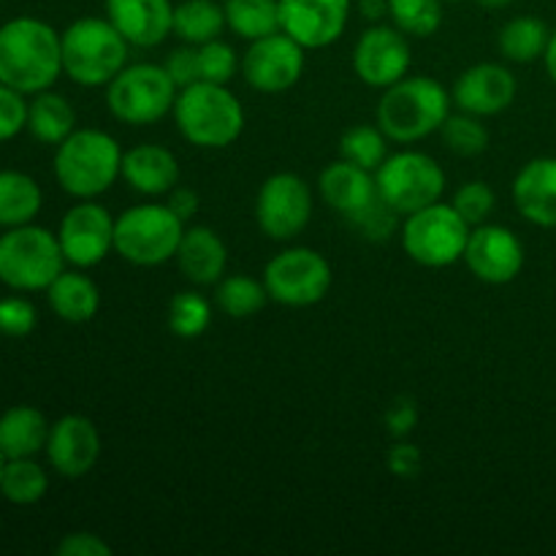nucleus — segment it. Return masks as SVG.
Returning <instances> with one entry per match:
<instances>
[{
  "mask_svg": "<svg viewBox=\"0 0 556 556\" xmlns=\"http://www.w3.org/2000/svg\"><path fill=\"white\" fill-rule=\"evenodd\" d=\"M264 286L269 302L282 307H313L329 293L331 266L313 248H288L266 264Z\"/></svg>",
  "mask_w": 556,
  "mask_h": 556,
  "instance_id": "11",
  "label": "nucleus"
},
{
  "mask_svg": "<svg viewBox=\"0 0 556 556\" xmlns=\"http://www.w3.org/2000/svg\"><path fill=\"white\" fill-rule=\"evenodd\" d=\"M389 465L396 476H413L421 467V454L413 445H396L389 456Z\"/></svg>",
  "mask_w": 556,
  "mask_h": 556,
  "instance_id": "46",
  "label": "nucleus"
},
{
  "mask_svg": "<svg viewBox=\"0 0 556 556\" xmlns=\"http://www.w3.org/2000/svg\"><path fill=\"white\" fill-rule=\"evenodd\" d=\"M60 556H109L112 546L92 532H71L58 543Z\"/></svg>",
  "mask_w": 556,
  "mask_h": 556,
  "instance_id": "44",
  "label": "nucleus"
},
{
  "mask_svg": "<svg viewBox=\"0 0 556 556\" xmlns=\"http://www.w3.org/2000/svg\"><path fill=\"white\" fill-rule=\"evenodd\" d=\"M101 456V434L85 416H63L49 427L47 459L63 478H85Z\"/></svg>",
  "mask_w": 556,
  "mask_h": 556,
  "instance_id": "18",
  "label": "nucleus"
},
{
  "mask_svg": "<svg viewBox=\"0 0 556 556\" xmlns=\"http://www.w3.org/2000/svg\"><path fill=\"white\" fill-rule=\"evenodd\" d=\"M27 128L25 92L0 81V141H9Z\"/></svg>",
  "mask_w": 556,
  "mask_h": 556,
  "instance_id": "41",
  "label": "nucleus"
},
{
  "mask_svg": "<svg viewBox=\"0 0 556 556\" xmlns=\"http://www.w3.org/2000/svg\"><path fill=\"white\" fill-rule=\"evenodd\" d=\"M49 421L38 407L14 405L0 416V454L5 459H27L47 451Z\"/></svg>",
  "mask_w": 556,
  "mask_h": 556,
  "instance_id": "25",
  "label": "nucleus"
},
{
  "mask_svg": "<svg viewBox=\"0 0 556 556\" xmlns=\"http://www.w3.org/2000/svg\"><path fill=\"white\" fill-rule=\"evenodd\" d=\"M185 220L168 204H136L114 223V253L134 266H161L177 258Z\"/></svg>",
  "mask_w": 556,
  "mask_h": 556,
  "instance_id": "7",
  "label": "nucleus"
},
{
  "mask_svg": "<svg viewBox=\"0 0 556 556\" xmlns=\"http://www.w3.org/2000/svg\"><path fill=\"white\" fill-rule=\"evenodd\" d=\"M394 27L405 36L429 38L443 25V0H386Z\"/></svg>",
  "mask_w": 556,
  "mask_h": 556,
  "instance_id": "34",
  "label": "nucleus"
},
{
  "mask_svg": "<svg viewBox=\"0 0 556 556\" xmlns=\"http://www.w3.org/2000/svg\"><path fill=\"white\" fill-rule=\"evenodd\" d=\"M313 217V190L299 174H271L255 199V220L275 242L296 239Z\"/></svg>",
  "mask_w": 556,
  "mask_h": 556,
  "instance_id": "12",
  "label": "nucleus"
},
{
  "mask_svg": "<svg viewBox=\"0 0 556 556\" xmlns=\"http://www.w3.org/2000/svg\"><path fill=\"white\" fill-rule=\"evenodd\" d=\"M351 20V0H280V30L304 49L337 43Z\"/></svg>",
  "mask_w": 556,
  "mask_h": 556,
  "instance_id": "17",
  "label": "nucleus"
},
{
  "mask_svg": "<svg viewBox=\"0 0 556 556\" xmlns=\"http://www.w3.org/2000/svg\"><path fill=\"white\" fill-rule=\"evenodd\" d=\"M440 136H443V144L448 147L454 155L462 157H476L483 155L489 147V130L486 125L481 123V117L476 114H448V119L440 128Z\"/></svg>",
  "mask_w": 556,
  "mask_h": 556,
  "instance_id": "37",
  "label": "nucleus"
},
{
  "mask_svg": "<svg viewBox=\"0 0 556 556\" xmlns=\"http://www.w3.org/2000/svg\"><path fill=\"white\" fill-rule=\"evenodd\" d=\"M516 92H519L516 76L505 65L478 63L470 65L456 79L451 98H454V106L459 112L476 114V117H494L516 101Z\"/></svg>",
  "mask_w": 556,
  "mask_h": 556,
  "instance_id": "19",
  "label": "nucleus"
},
{
  "mask_svg": "<svg viewBox=\"0 0 556 556\" xmlns=\"http://www.w3.org/2000/svg\"><path fill=\"white\" fill-rule=\"evenodd\" d=\"M3 467H5V456L0 454V478H3Z\"/></svg>",
  "mask_w": 556,
  "mask_h": 556,
  "instance_id": "50",
  "label": "nucleus"
},
{
  "mask_svg": "<svg viewBox=\"0 0 556 556\" xmlns=\"http://www.w3.org/2000/svg\"><path fill=\"white\" fill-rule=\"evenodd\" d=\"M174 123L182 139L201 150H223L233 144L244 130V109L228 85L195 81L182 87L174 103Z\"/></svg>",
  "mask_w": 556,
  "mask_h": 556,
  "instance_id": "4",
  "label": "nucleus"
},
{
  "mask_svg": "<svg viewBox=\"0 0 556 556\" xmlns=\"http://www.w3.org/2000/svg\"><path fill=\"white\" fill-rule=\"evenodd\" d=\"M27 130L41 144H60L76 130V112L60 92L41 90L27 103Z\"/></svg>",
  "mask_w": 556,
  "mask_h": 556,
  "instance_id": "27",
  "label": "nucleus"
},
{
  "mask_svg": "<svg viewBox=\"0 0 556 556\" xmlns=\"http://www.w3.org/2000/svg\"><path fill=\"white\" fill-rule=\"evenodd\" d=\"M179 87L163 65H125L106 85V106L114 119L128 125H155L174 112Z\"/></svg>",
  "mask_w": 556,
  "mask_h": 556,
  "instance_id": "8",
  "label": "nucleus"
},
{
  "mask_svg": "<svg viewBox=\"0 0 556 556\" xmlns=\"http://www.w3.org/2000/svg\"><path fill=\"white\" fill-rule=\"evenodd\" d=\"M114 217L106 206L92 199H81L63 215L58 228L60 248L76 269L98 266L114 250Z\"/></svg>",
  "mask_w": 556,
  "mask_h": 556,
  "instance_id": "14",
  "label": "nucleus"
},
{
  "mask_svg": "<svg viewBox=\"0 0 556 556\" xmlns=\"http://www.w3.org/2000/svg\"><path fill=\"white\" fill-rule=\"evenodd\" d=\"M443 3H462V0H443Z\"/></svg>",
  "mask_w": 556,
  "mask_h": 556,
  "instance_id": "51",
  "label": "nucleus"
},
{
  "mask_svg": "<svg viewBox=\"0 0 556 556\" xmlns=\"http://www.w3.org/2000/svg\"><path fill=\"white\" fill-rule=\"evenodd\" d=\"M226 25L244 41L280 30V0H226Z\"/></svg>",
  "mask_w": 556,
  "mask_h": 556,
  "instance_id": "31",
  "label": "nucleus"
},
{
  "mask_svg": "<svg viewBox=\"0 0 556 556\" xmlns=\"http://www.w3.org/2000/svg\"><path fill=\"white\" fill-rule=\"evenodd\" d=\"M163 68L168 71V76H172L174 85H177L179 90H182V87L195 85V81H201L199 47H190V43H185V47L174 49V52L166 58V63H163Z\"/></svg>",
  "mask_w": 556,
  "mask_h": 556,
  "instance_id": "43",
  "label": "nucleus"
},
{
  "mask_svg": "<svg viewBox=\"0 0 556 556\" xmlns=\"http://www.w3.org/2000/svg\"><path fill=\"white\" fill-rule=\"evenodd\" d=\"M548 41H552V30L538 16H514L510 22H505L497 36L503 58L519 65L535 63L538 58H543Z\"/></svg>",
  "mask_w": 556,
  "mask_h": 556,
  "instance_id": "29",
  "label": "nucleus"
},
{
  "mask_svg": "<svg viewBox=\"0 0 556 556\" xmlns=\"http://www.w3.org/2000/svg\"><path fill=\"white\" fill-rule=\"evenodd\" d=\"M514 204L525 220L556 228V157H535L516 174Z\"/></svg>",
  "mask_w": 556,
  "mask_h": 556,
  "instance_id": "22",
  "label": "nucleus"
},
{
  "mask_svg": "<svg viewBox=\"0 0 556 556\" xmlns=\"http://www.w3.org/2000/svg\"><path fill=\"white\" fill-rule=\"evenodd\" d=\"M318 190L326 204L334 212L345 215L348 220L372 206L378 201V185H375V172L356 166V163L340 161L329 163L318 179Z\"/></svg>",
  "mask_w": 556,
  "mask_h": 556,
  "instance_id": "21",
  "label": "nucleus"
},
{
  "mask_svg": "<svg viewBox=\"0 0 556 556\" xmlns=\"http://www.w3.org/2000/svg\"><path fill=\"white\" fill-rule=\"evenodd\" d=\"M304 52L307 49L293 41L288 33L277 30L271 36L250 41V49L242 58V76L258 92H286L302 79Z\"/></svg>",
  "mask_w": 556,
  "mask_h": 556,
  "instance_id": "13",
  "label": "nucleus"
},
{
  "mask_svg": "<svg viewBox=\"0 0 556 556\" xmlns=\"http://www.w3.org/2000/svg\"><path fill=\"white\" fill-rule=\"evenodd\" d=\"M166 204L172 206V212L179 217V220L188 223L190 217L199 212L201 199H199V193H195L193 188H179V185H177V188H174L172 193L166 195Z\"/></svg>",
  "mask_w": 556,
  "mask_h": 556,
  "instance_id": "45",
  "label": "nucleus"
},
{
  "mask_svg": "<svg viewBox=\"0 0 556 556\" xmlns=\"http://www.w3.org/2000/svg\"><path fill=\"white\" fill-rule=\"evenodd\" d=\"M60 38L63 74L81 87H106L128 65L130 43L106 16H81Z\"/></svg>",
  "mask_w": 556,
  "mask_h": 556,
  "instance_id": "5",
  "label": "nucleus"
},
{
  "mask_svg": "<svg viewBox=\"0 0 556 556\" xmlns=\"http://www.w3.org/2000/svg\"><path fill=\"white\" fill-rule=\"evenodd\" d=\"M494 204H497V195H494L492 185L483 182V179L465 182L454 195V210L459 212L472 228L489 220V215L494 212Z\"/></svg>",
  "mask_w": 556,
  "mask_h": 556,
  "instance_id": "38",
  "label": "nucleus"
},
{
  "mask_svg": "<svg viewBox=\"0 0 556 556\" xmlns=\"http://www.w3.org/2000/svg\"><path fill=\"white\" fill-rule=\"evenodd\" d=\"M36 307L33 302L22 296H5L0 299V334L5 337H27L33 329H36Z\"/></svg>",
  "mask_w": 556,
  "mask_h": 556,
  "instance_id": "40",
  "label": "nucleus"
},
{
  "mask_svg": "<svg viewBox=\"0 0 556 556\" xmlns=\"http://www.w3.org/2000/svg\"><path fill=\"white\" fill-rule=\"evenodd\" d=\"M65 264L58 233L47 228L25 223L0 237V282L11 291H47Z\"/></svg>",
  "mask_w": 556,
  "mask_h": 556,
  "instance_id": "6",
  "label": "nucleus"
},
{
  "mask_svg": "<svg viewBox=\"0 0 556 556\" xmlns=\"http://www.w3.org/2000/svg\"><path fill=\"white\" fill-rule=\"evenodd\" d=\"M413 49L405 33L394 25H375L358 36L353 49V71L369 87L396 85L410 74Z\"/></svg>",
  "mask_w": 556,
  "mask_h": 556,
  "instance_id": "15",
  "label": "nucleus"
},
{
  "mask_svg": "<svg viewBox=\"0 0 556 556\" xmlns=\"http://www.w3.org/2000/svg\"><path fill=\"white\" fill-rule=\"evenodd\" d=\"M199 63H201V79L215 81V85H228L237 74V68H242V63L237 60V52L231 49V43L215 41L201 43L199 47Z\"/></svg>",
  "mask_w": 556,
  "mask_h": 556,
  "instance_id": "39",
  "label": "nucleus"
},
{
  "mask_svg": "<svg viewBox=\"0 0 556 556\" xmlns=\"http://www.w3.org/2000/svg\"><path fill=\"white\" fill-rule=\"evenodd\" d=\"M123 174V150L106 130L81 128L60 141L54 152V179L74 199H98Z\"/></svg>",
  "mask_w": 556,
  "mask_h": 556,
  "instance_id": "3",
  "label": "nucleus"
},
{
  "mask_svg": "<svg viewBox=\"0 0 556 556\" xmlns=\"http://www.w3.org/2000/svg\"><path fill=\"white\" fill-rule=\"evenodd\" d=\"M212 324V304L201 293L182 291L168 304V329L179 340H195L204 334Z\"/></svg>",
  "mask_w": 556,
  "mask_h": 556,
  "instance_id": "36",
  "label": "nucleus"
},
{
  "mask_svg": "<svg viewBox=\"0 0 556 556\" xmlns=\"http://www.w3.org/2000/svg\"><path fill=\"white\" fill-rule=\"evenodd\" d=\"M375 185H378L380 199L396 215L407 217L440 201L445 190V172L427 152L402 150L380 163L375 172Z\"/></svg>",
  "mask_w": 556,
  "mask_h": 556,
  "instance_id": "10",
  "label": "nucleus"
},
{
  "mask_svg": "<svg viewBox=\"0 0 556 556\" xmlns=\"http://www.w3.org/2000/svg\"><path fill=\"white\" fill-rule=\"evenodd\" d=\"M340 157L367 172H378L380 163L389 157V136L380 130V125H353L342 134Z\"/></svg>",
  "mask_w": 556,
  "mask_h": 556,
  "instance_id": "35",
  "label": "nucleus"
},
{
  "mask_svg": "<svg viewBox=\"0 0 556 556\" xmlns=\"http://www.w3.org/2000/svg\"><path fill=\"white\" fill-rule=\"evenodd\" d=\"M470 231L472 226L454 210V204L443 201L407 215L400 228L405 253L429 269H443L465 258Z\"/></svg>",
  "mask_w": 556,
  "mask_h": 556,
  "instance_id": "9",
  "label": "nucleus"
},
{
  "mask_svg": "<svg viewBox=\"0 0 556 556\" xmlns=\"http://www.w3.org/2000/svg\"><path fill=\"white\" fill-rule=\"evenodd\" d=\"M177 266L193 286H217L228 266L226 242L210 226H185Z\"/></svg>",
  "mask_w": 556,
  "mask_h": 556,
  "instance_id": "24",
  "label": "nucleus"
},
{
  "mask_svg": "<svg viewBox=\"0 0 556 556\" xmlns=\"http://www.w3.org/2000/svg\"><path fill=\"white\" fill-rule=\"evenodd\" d=\"M49 489V476L36 456L27 459H5L3 478H0V494L14 505H36L43 500Z\"/></svg>",
  "mask_w": 556,
  "mask_h": 556,
  "instance_id": "32",
  "label": "nucleus"
},
{
  "mask_svg": "<svg viewBox=\"0 0 556 556\" xmlns=\"http://www.w3.org/2000/svg\"><path fill=\"white\" fill-rule=\"evenodd\" d=\"M543 60H546V71L556 85V30L552 33V41H548V49H546V54H543Z\"/></svg>",
  "mask_w": 556,
  "mask_h": 556,
  "instance_id": "48",
  "label": "nucleus"
},
{
  "mask_svg": "<svg viewBox=\"0 0 556 556\" xmlns=\"http://www.w3.org/2000/svg\"><path fill=\"white\" fill-rule=\"evenodd\" d=\"M47 299L52 313L65 324H87L101 307V291L81 271H60L47 288Z\"/></svg>",
  "mask_w": 556,
  "mask_h": 556,
  "instance_id": "26",
  "label": "nucleus"
},
{
  "mask_svg": "<svg viewBox=\"0 0 556 556\" xmlns=\"http://www.w3.org/2000/svg\"><path fill=\"white\" fill-rule=\"evenodd\" d=\"M43 193L30 174L5 168L0 172V226L16 228L33 223L41 212Z\"/></svg>",
  "mask_w": 556,
  "mask_h": 556,
  "instance_id": "28",
  "label": "nucleus"
},
{
  "mask_svg": "<svg viewBox=\"0 0 556 556\" xmlns=\"http://www.w3.org/2000/svg\"><path fill=\"white\" fill-rule=\"evenodd\" d=\"M63 74V38L36 16L0 25V81L25 96L49 90Z\"/></svg>",
  "mask_w": 556,
  "mask_h": 556,
  "instance_id": "1",
  "label": "nucleus"
},
{
  "mask_svg": "<svg viewBox=\"0 0 556 556\" xmlns=\"http://www.w3.org/2000/svg\"><path fill=\"white\" fill-rule=\"evenodd\" d=\"M269 302L264 280H255L250 275H228L217 282L215 304L220 313L228 318H250V315L261 313Z\"/></svg>",
  "mask_w": 556,
  "mask_h": 556,
  "instance_id": "33",
  "label": "nucleus"
},
{
  "mask_svg": "<svg viewBox=\"0 0 556 556\" xmlns=\"http://www.w3.org/2000/svg\"><path fill=\"white\" fill-rule=\"evenodd\" d=\"M103 5L106 20L130 47H157L174 33L172 0H103Z\"/></svg>",
  "mask_w": 556,
  "mask_h": 556,
  "instance_id": "20",
  "label": "nucleus"
},
{
  "mask_svg": "<svg viewBox=\"0 0 556 556\" xmlns=\"http://www.w3.org/2000/svg\"><path fill=\"white\" fill-rule=\"evenodd\" d=\"M451 103V92L432 76H405L396 85L386 87L375 117L389 141L416 144L443 128Z\"/></svg>",
  "mask_w": 556,
  "mask_h": 556,
  "instance_id": "2",
  "label": "nucleus"
},
{
  "mask_svg": "<svg viewBox=\"0 0 556 556\" xmlns=\"http://www.w3.org/2000/svg\"><path fill=\"white\" fill-rule=\"evenodd\" d=\"M226 25V9L215 0H182L174 5V33L190 47H201L220 38Z\"/></svg>",
  "mask_w": 556,
  "mask_h": 556,
  "instance_id": "30",
  "label": "nucleus"
},
{
  "mask_svg": "<svg viewBox=\"0 0 556 556\" xmlns=\"http://www.w3.org/2000/svg\"><path fill=\"white\" fill-rule=\"evenodd\" d=\"M416 424V407L413 402H405V405H396L394 410L389 413V427L394 434H407Z\"/></svg>",
  "mask_w": 556,
  "mask_h": 556,
  "instance_id": "47",
  "label": "nucleus"
},
{
  "mask_svg": "<svg viewBox=\"0 0 556 556\" xmlns=\"http://www.w3.org/2000/svg\"><path fill=\"white\" fill-rule=\"evenodd\" d=\"M462 261L478 280L489 286H505L525 269V244L510 228L481 223L470 231Z\"/></svg>",
  "mask_w": 556,
  "mask_h": 556,
  "instance_id": "16",
  "label": "nucleus"
},
{
  "mask_svg": "<svg viewBox=\"0 0 556 556\" xmlns=\"http://www.w3.org/2000/svg\"><path fill=\"white\" fill-rule=\"evenodd\" d=\"M119 177L141 195H168L179 185L177 155L163 144H136L123 152Z\"/></svg>",
  "mask_w": 556,
  "mask_h": 556,
  "instance_id": "23",
  "label": "nucleus"
},
{
  "mask_svg": "<svg viewBox=\"0 0 556 556\" xmlns=\"http://www.w3.org/2000/svg\"><path fill=\"white\" fill-rule=\"evenodd\" d=\"M478 3H481L483 9H505V5H510L514 0H478Z\"/></svg>",
  "mask_w": 556,
  "mask_h": 556,
  "instance_id": "49",
  "label": "nucleus"
},
{
  "mask_svg": "<svg viewBox=\"0 0 556 556\" xmlns=\"http://www.w3.org/2000/svg\"><path fill=\"white\" fill-rule=\"evenodd\" d=\"M396 217L402 215H396V212L378 195V201H375L372 206H367L364 212H358L356 217H351V223L364 233V237L372 239V242H380V239L394 233Z\"/></svg>",
  "mask_w": 556,
  "mask_h": 556,
  "instance_id": "42",
  "label": "nucleus"
}]
</instances>
